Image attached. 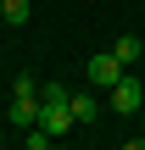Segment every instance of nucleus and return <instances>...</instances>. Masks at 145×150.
Listing matches in <instances>:
<instances>
[{
	"mask_svg": "<svg viewBox=\"0 0 145 150\" xmlns=\"http://www.w3.org/2000/svg\"><path fill=\"white\" fill-rule=\"evenodd\" d=\"M34 128H45L50 139H61L67 128H73V111H67V89L61 83H45V95H39V122Z\"/></svg>",
	"mask_w": 145,
	"mask_h": 150,
	"instance_id": "nucleus-1",
	"label": "nucleus"
},
{
	"mask_svg": "<svg viewBox=\"0 0 145 150\" xmlns=\"http://www.w3.org/2000/svg\"><path fill=\"white\" fill-rule=\"evenodd\" d=\"M11 122L17 128H34L39 122V83H34V72H17L11 78Z\"/></svg>",
	"mask_w": 145,
	"mask_h": 150,
	"instance_id": "nucleus-2",
	"label": "nucleus"
},
{
	"mask_svg": "<svg viewBox=\"0 0 145 150\" xmlns=\"http://www.w3.org/2000/svg\"><path fill=\"white\" fill-rule=\"evenodd\" d=\"M84 78H89L95 89H112V83L123 78V61H117L112 50H101V56H89V61H84Z\"/></svg>",
	"mask_w": 145,
	"mask_h": 150,
	"instance_id": "nucleus-3",
	"label": "nucleus"
},
{
	"mask_svg": "<svg viewBox=\"0 0 145 150\" xmlns=\"http://www.w3.org/2000/svg\"><path fill=\"white\" fill-rule=\"evenodd\" d=\"M140 100H145V89H140V78H129V72L106 89V106H112V111H123V117H129V111H140Z\"/></svg>",
	"mask_w": 145,
	"mask_h": 150,
	"instance_id": "nucleus-4",
	"label": "nucleus"
},
{
	"mask_svg": "<svg viewBox=\"0 0 145 150\" xmlns=\"http://www.w3.org/2000/svg\"><path fill=\"white\" fill-rule=\"evenodd\" d=\"M67 111H73V122L89 128V122L101 117V100H95V95H67Z\"/></svg>",
	"mask_w": 145,
	"mask_h": 150,
	"instance_id": "nucleus-5",
	"label": "nucleus"
},
{
	"mask_svg": "<svg viewBox=\"0 0 145 150\" xmlns=\"http://www.w3.org/2000/svg\"><path fill=\"white\" fill-rule=\"evenodd\" d=\"M112 56H117V61H140V39H134V33H117V39H112Z\"/></svg>",
	"mask_w": 145,
	"mask_h": 150,
	"instance_id": "nucleus-6",
	"label": "nucleus"
},
{
	"mask_svg": "<svg viewBox=\"0 0 145 150\" xmlns=\"http://www.w3.org/2000/svg\"><path fill=\"white\" fill-rule=\"evenodd\" d=\"M0 17H6L11 28H22V22H28V0H0Z\"/></svg>",
	"mask_w": 145,
	"mask_h": 150,
	"instance_id": "nucleus-7",
	"label": "nucleus"
},
{
	"mask_svg": "<svg viewBox=\"0 0 145 150\" xmlns=\"http://www.w3.org/2000/svg\"><path fill=\"white\" fill-rule=\"evenodd\" d=\"M28 150H61V139H50L45 128H28Z\"/></svg>",
	"mask_w": 145,
	"mask_h": 150,
	"instance_id": "nucleus-8",
	"label": "nucleus"
},
{
	"mask_svg": "<svg viewBox=\"0 0 145 150\" xmlns=\"http://www.w3.org/2000/svg\"><path fill=\"white\" fill-rule=\"evenodd\" d=\"M117 150H145V139H134V145H117Z\"/></svg>",
	"mask_w": 145,
	"mask_h": 150,
	"instance_id": "nucleus-9",
	"label": "nucleus"
}]
</instances>
